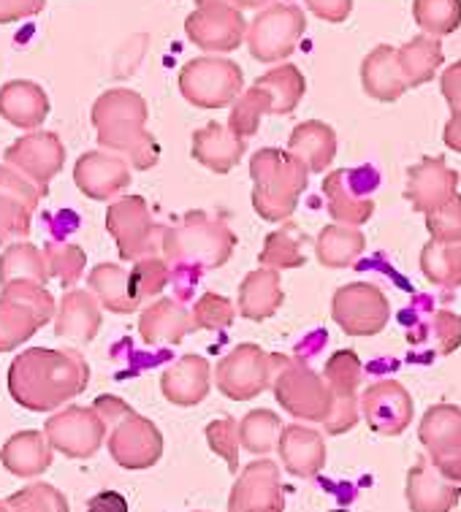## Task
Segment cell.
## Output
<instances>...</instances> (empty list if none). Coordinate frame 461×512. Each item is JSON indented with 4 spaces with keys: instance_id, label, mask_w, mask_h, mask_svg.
<instances>
[{
    "instance_id": "6da1fadb",
    "label": "cell",
    "mask_w": 461,
    "mask_h": 512,
    "mask_svg": "<svg viewBox=\"0 0 461 512\" xmlns=\"http://www.w3.org/2000/svg\"><path fill=\"white\" fill-rule=\"evenodd\" d=\"M299 28H302V17H299L296 11L277 9L274 14H266V17H261V22H258V30H255L258 52H261V55H269V52L280 55L285 49V44H288L291 33H296Z\"/></svg>"
},
{
    "instance_id": "7a4b0ae2",
    "label": "cell",
    "mask_w": 461,
    "mask_h": 512,
    "mask_svg": "<svg viewBox=\"0 0 461 512\" xmlns=\"http://www.w3.org/2000/svg\"><path fill=\"white\" fill-rule=\"evenodd\" d=\"M190 33L196 36L201 47H234L236 44V19L234 17H212L204 25L193 22Z\"/></svg>"
},
{
    "instance_id": "3957f363",
    "label": "cell",
    "mask_w": 461,
    "mask_h": 512,
    "mask_svg": "<svg viewBox=\"0 0 461 512\" xmlns=\"http://www.w3.org/2000/svg\"><path fill=\"white\" fill-rule=\"evenodd\" d=\"M44 0H0V22H9L14 17H25L30 11H38Z\"/></svg>"
}]
</instances>
